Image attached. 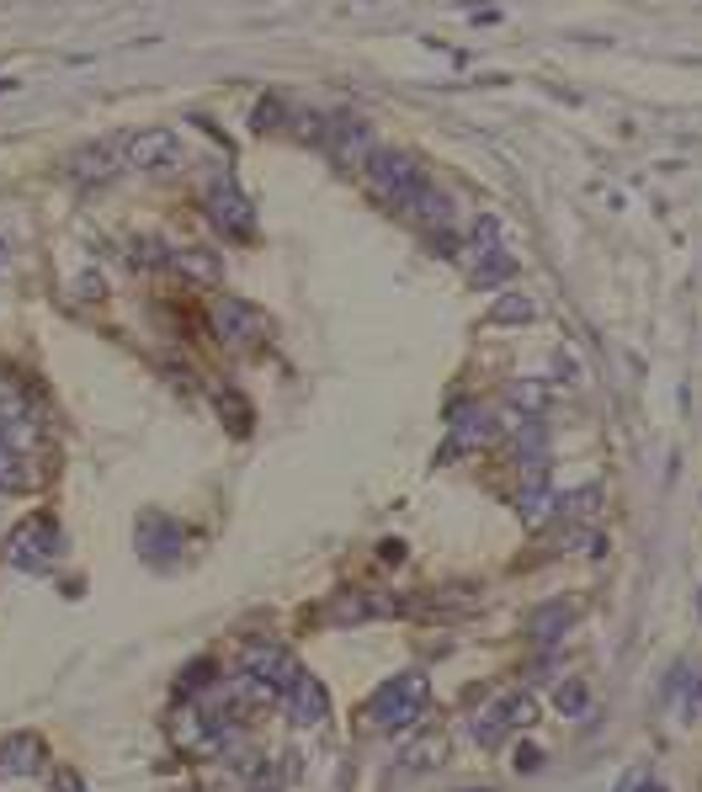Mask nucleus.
Listing matches in <instances>:
<instances>
[{
	"label": "nucleus",
	"mask_w": 702,
	"mask_h": 792,
	"mask_svg": "<svg viewBox=\"0 0 702 792\" xmlns=\"http://www.w3.org/2000/svg\"><path fill=\"white\" fill-rule=\"evenodd\" d=\"M426 707H432V686H426V675L405 671V675H394V681H384V686L373 692L367 719L378 723V729H388V734H399V729H411V723L426 719Z\"/></svg>",
	"instance_id": "f257e3e1"
},
{
	"label": "nucleus",
	"mask_w": 702,
	"mask_h": 792,
	"mask_svg": "<svg viewBox=\"0 0 702 792\" xmlns=\"http://www.w3.org/2000/svg\"><path fill=\"white\" fill-rule=\"evenodd\" d=\"M357 170H363V181L373 187V197H378V202H388V208H399V214H405V202H411L415 187L426 181V176H421V166H415L405 149H378V145L367 149V160Z\"/></svg>",
	"instance_id": "f03ea898"
},
{
	"label": "nucleus",
	"mask_w": 702,
	"mask_h": 792,
	"mask_svg": "<svg viewBox=\"0 0 702 792\" xmlns=\"http://www.w3.org/2000/svg\"><path fill=\"white\" fill-rule=\"evenodd\" d=\"M118 160L128 170H139V176H160V170L181 166L187 149H181V133H170V128H139L118 145Z\"/></svg>",
	"instance_id": "7ed1b4c3"
},
{
	"label": "nucleus",
	"mask_w": 702,
	"mask_h": 792,
	"mask_svg": "<svg viewBox=\"0 0 702 792\" xmlns=\"http://www.w3.org/2000/svg\"><path fill=\"white\" fill-rule=\"evenodd\" d=\"M208 218H214L229 240H250V235H256V208H250V197H245L229 176H218L214 187H208Z\"/></svg>",
	"instance_id": "20e7f679"
},
{
	"label": "nucleus",
	"mask_w": 702,
	"mask_h": 792,
	"mask_svg": "<svg viewBox=\"0 0 702 792\" xmlns=\"http://www.w3.org/2000/svg\"><path fill=\"white\" fill-rule=\"evenodd\" d=\"M53 553H59V527H53L49 516H32V522H22V527L11 532V564L27 570V575L49 570Z\"/></svg>",
	"instance_id": "39448f33"
},
{
	"label": "nucleus",
	"mask_w": 702,
	"mask_h": 792,
	"mask_svg": "<svg viewBox=\"0 0 702 792\" xmlns=\"http://www.w3.org/2000/svg\"><path fill=\"white\" fill-rule=\"evenodd\" d=\"M208 319H214V330H218L224 346H256V340L267 336L261 309H256V304H245V298H218L214 309H208Z\"/></svg>",
	"instance_id": "423d86ee"
},
{
	"label": "nucleus",
	"mask_w": 702,
	"mask_h": 792,
	"mask_svg": "<svg viewBox=\"0 0 702 792\" xmlns=\"http://www.w3.org/2000/svg\"><path fill=\"white\" fill-rule=\"evenodd\" d=\"M283 707H288L293 729H319L325 713H330V696L309 671H293V681L283 686Z\"/></svg>",
	"instance_id": "0eeeda50"
},
{
	"label": "nucleus",
	"mask_w": 702,
	"mask_h": 792,
	"mask_svg": "<svg viewBox=\"0 0 702 792\" xmlns=\"http://www.w3.org/2000/svg\"><path fill=\"white\" fill-rule=\"evenodd\" d=\"M405 218H415L421 229H432L436 240H447L453 224H458V208H453V197L442 192L436 181H421V187L411 192V202H405Z\"/></svg>",
	"instance_id": "6e6552de"
},
{
	"label": "nucleus",
	"mask_w": 702,
	"mask_h": 792,
	"mask_svg": "<svg viewBox=\"0 0 702 792\" xmlns=\"http://www.w3.org/2000/svg\"><path fill=\"white\" fill-rule=\"evenodd\" d=\"M240 671L245 675H256V681H267L271 692L283 696V686L293 681V654L283 644H271V638H256V644H245V654H240Z\"/></svg>",
	"instance_id": "1a4fd4ad"
},
{
	"label": "nucleus",
	"mask_w": 702,
	"mask_h": 792,
	"mask_svg": "<svg viewBox=\"0 0 702 792\" xmlns=\"http://www.w3.org/2000/svg\"><path fill=\"white\" fill-rule=\"evenodd\" d=\"M43 766H49L43 734H11V740L0 744V782L6 776H38Z\"/></svg>",
	"instance_id": "9d476101"
},
{
	"label": "nucleus",
	"mask_w": 702,
	"mask_h": 792,
	"mask_svg": "<svg viewBox=\"0 0 702 792\" xmlns=\"http://www.w3.org/2000/svg\"><path fill=\"white\" fill-rule=\"evenodd\" d=\"M325 145H330V155H336L340 166H363L367 149H373V133L357 118H330L325 122Z\"/></svg>",
	"instance_id": "9b49d317"
},
{
	"label": "nucleus",
	"mask_w": 702,
	"mask_h": 792,
	"mask_svg": "<svg viewBox=\"0 0 702 792\" xmlns=\"http://www.w3.org/2000/svg\"><path fill=\"white\" fill-rule=\"evenodd\" d=\"M570 623H575V601H548V606H537L533 612V644L537 649H558V638L570 633Z\"/></svg>",
	"instance_id": "f8f14e48"
},
{
	"label": "nucleus",
	"mask_w": 702,
	"mask_h": 792,
	"mask_svg": "<svg viewBox=\"0 0 702 792\" xmlns=\"http://www.w3.org/2000/svg\"><path fill=\"white\" fill-rule=\"evenodd\" d=\"M118 149L112 145H86L80 155H70V176L75 181H107L112 170H118Z\"/></svg>",
	"instance_id": "ddd939ff"
},
{
	"label": "nucleus",
	"mask_w": 702,
	"mask_h": 792,
	"mask_svg": "<svg viewBox=\"0 0 702 792\" xmlns=\"http://www.w3.org/2000/svg\"><path fill=\"white\" fill-rule=\"evenodd\" d=\"M170 266L181 271V277H192V283H224V261H218L214 250H170Z\"/></svg>",
	"instance_id": "4468645a"
},
{
	"label": "nucleus",
	"mask_w": 702,
	"mask_h": 792,
	"mask_svg": "<svg viewBox=\"0 0 702 792\" xmlns=\"http://www.w3.org/2000/svg\"><path fill=\"white\" fill-rule=\"evenodd\" d=\"M384 612H394L384 596H340L325 617L330 623H367V617H384Z\"/></svg>",
	"instance_id": "2eb2a0df"
},
{
	"label": "nucleus",
	"mask_w": 702,
	"mask_h": 792,
	"mask_svg": "<svg viewBox=\"0 0 702 792\" xmlns=\"http://www.w3.org/2000/svg\"><path fill=\"white\" fill-rule=\"evenodd\" d=\"M38 484V474H32V463H27L6 436H0V489H32Z\"/></svg>",
	"instance_id": "dca6fc26"
},
{
	"label": "nucleus",
	"mask_w": 702,
	"mask_h": 792,
	"mask_svg": "<svg viewBox=\"0 0 702 792\" xmlns=\"http://www.w3.org/2000/svg\"><path fill=\"white\" fill-rule=\"evenodd\" d=\"M554 713H564V719H585L591 713V686L581 675H564L554 686Z\"/></svg>",
	"instance_id": "f3484780"
},
{
	"label": "nucleus",
	"mask_w": 702,
	"mask_h": 792,
	"mask_svg": "<svg viewBox=\"0 0 702 792\" xmlns=\"http://www.w3.org/2000/svg\"><path fill=\"white\" fill-rule=\"evenodd\" d=\"M506 740H511V723H506V713H501V702H495V707H485V713L474 719V744L495 750V744H506Z\"/></svg>",
	"instance_id": "a211bd4d"
},
{
	"label": "nucleus",
	"mask_w": 702,
	"mask_h": 792,
	"mask_svg": "<svg viewBox=\"0 0 702 792\" xmlns=\"http://www.w3.org/2000/svg\"><path fill=\"white\" fill-rule=\"evenodd\" d=\"M501 713H506L511 734H516V729H533V723H537V696H533V692H511V696H501Z\"/></svg>",
	"instance_id": "6ab92c4d"
},
{
	"label": "nucleus",
	"mask_w": 702,
	"mask_h": 792,
	"mask_svg": "<svg viewBox=\"0 0 702 792\" xmlns=\"http://www.w3.org/2000/svg\"><path fill=\"white\" fill-rule=\"evenodd\" d=\"M511 399H516V409H527V415H533V409H543V384H516Z\"/></svg>",
	"instance_id": "aec40b11"
},
{
	"label": "nucleus",
	"mask_w": 702,
	"mask_h": 792,
	"mask_svg": "<svg viewBox=\"0 0 702 792\" xmlns=\"http://www.w3.org/2000/svg\"><path fill=\"white\" fill-rule=\"evenodd\" d=\"M537 766H543V750H537V744H516V771H527V776H533Z\"/></svg>",
	"instance_id": "412c9836"
},
{
	"label": "nucleus",
	"mask_w": 702,
	"mask_h": 792,
	"mask_svg": "<svg viewBox=\"0 0 702 792\" xmlns=\"http://www.w3.org/2000/svg\"><path fill=\"white\" fill-rule=\"evenodd\" d=\"M53 792H86V782H80V771L59 766V771H53Z\"/></svg>",
	"instance_id": "4be33fe9"
},
{
	"label": "nucleus",
	"mask_w": 702,
	"mask_h": 792,
	"mask_svg": "<svg viewBox=\"0 0 702 792\" xmlns=\"http://www.w3.org/2000/svg\"><path fill=\"white\" fill-rule=\"evenodd\" d=\"M644 782H650V771H629V776H623L612 792H644Z\"/></svg>",
	"instance_id": "5701e85b"
},
{
	"label": "nucleus",
	"mask_w": 702,
	"mask_h": 792,
	"mask_svg": "<svg viewBox=\"0 0 702 792\" xmlns=\"http://www.w3.org/2000/svg\"><path fill=\"white\" fill-rule=\"evenodd\" d=\"M533 309H522V298H506V309H501V319H527Z\"/></svg>",
	"instance_id": "b1692460"
},
{
	"label": "nucleus",
	"mask_w": 702,
	"mask_h": 792,
	"mask_svg": "<svg viewBox=\"0 0 702 792\" xmlns=\"http://www.w3.org/2000/svg\"><path fill=\"white\" fill-rule=\"evenodd\" d=\"M11 261V245H6V235H0V266Z\"/></svg>",
	"instance_id": "393cba45"
}]
</instances>
